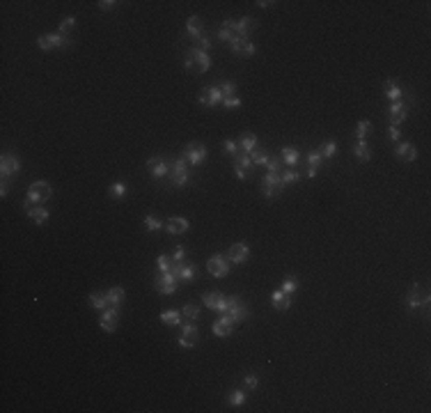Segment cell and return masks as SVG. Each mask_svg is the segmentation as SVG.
Returning a JSON list of instances; mask_svg holds the SVG:
<instances>
[{"label": "cell", "mask_w": 431, "mask_h": 413, "mask_svg": "<svg viewBox=\"0 0 431 413\" xmlns=\"http://www.w3.org/2000/svg\"><path fill=\"white\" fill-rule=\"evenodd\" d=\"M172 257H170V255H158L156 257V266H158V271H170L172 269Z\"/></svg>", "instance_id": "c3c4849f"}, {"label": "cell", "mask_w": 431, "mask_h": 413, "mask_svg": "<svg viewBox=\"0 0 431 413\" xmlns=\"http://www.w3.org/2000/svg\"><path fill=\"white\" fill-rule=\"evenodd\" d=\"M394 156L402 161H406V163H411V161L417 159V149L415 145L411 143H397V147H394Z\"/></svg>", "instance_id": "603a6c76"}, {"label": "cell", "mask_w": 431, "mask_h": 413, "mask_svg": "<svg viewBox=\"0 0 431 413\" xmlns=\"http://www.w3.org/2000/svg\"><path fill=\"white\" fill-rule=\"evenodd\" d=\"M221 28L234 30V32H236V21H234V19H225V21H223V25H221Z\"/></svg>", "instance_id": "94428289"}, {"label": "cell", "mask_w": 431, "mask_h": 413, "mask_svg": "<svg viewBox=\"0 0 431 413\" xmlns=\"http://www.w3.org/2000/svg\"><path fill=\"white\" fill-rule=\"evenodd\" d=\"M257 5H259V7H271V5H275V3H268V0H259Z\"/></svg>", "instance_id": "6125c7cd"}, {"label": "cell", "mask_w": 431, "mask_h": 413, "mask_svg": "<svg viewBox=\"0 0 431 413\" xmlns=\"http://www.w3.org/2000/svg\"><path fill=\"white\" fill-rule=\"evenodd\" d=\"M182 315L188 319V322H195V319L200 317V307H197L195 303H186V305H184V310H182Z\"/></svg>", "instance_id": "7bdbcfd3"}, {"label": "cell", "mask_w": 431, "mask_h": 413, "mask_svg": "<svg viewBox=\"0 0 431 413\" xmlns=\"http://www.w3.org/2000/svg\"><path fill=\"white\" fill-rule=\"evenodd\" d=\"M182 156L188 161V165H191V168H200V165L206 161L209 152H206V147H204L202 143L193 140V143H188L186 147H184V154H182Z\"/></svg>", "instance_id": "277c9868"}, {"label": "cell", "mask_w": 431, "mask_h": 413, "mask_svg": "<svg viewBox=\"0 0 431 413\" xmlns=\"http://www.w3.org/2000/svg\"><path fill=\"white\" fill-rule=\"evenodd\" d=\"M221 92H223V99H225V96H234L236 94V83L234 81H225V83H221Z\"/></svg>", "instance_id": "681fc988"}, {"label": "cell", "mask_w": 431, "mask_h": 413, "mask_svg": "<svg viewBox=\"0 0 431 413\" xmlns=\"http://www.w3.org/2000/svg\"><path fill=\"white\" fill-rule=\"evenodd\" d=\"M37 46L42 48V51H53V46H51V42H48V35H42V37L37 39Z\"/></svg>", "instance_id": "6f0895ef"}, {"label": "cell", "mask_w": 431, "mask_h": 413, "mask_svg": "<svg viewBox=\"0 0 431 413\" xmlns=\"http://www.w3.org/2000/svg\"><path fill=\"white\" fill-rule=\"evenodd\" d=\"M223 315L232 317V319H234V324L239 326L241 322H245V319H248L250 310H248V305L241 301V296H227V313H223Z\"/></svg>", "instance_id": "52a82bcc"}, {"label": "cell", "mask_w": 431, "mask_h": 413, "mask_svg": "<svg viewBox=\"0 0 431 413\" xmlns=\"http://www.w3.org/2000/svg\"><path fill=\"white\" fill-rule=\"evenodd\" d=\"M170 257H172V262H177V264H179V262H186V248H184V246H179V248L174 250Z\"/></svg>", "instance_id": "11a10c76"}, {"label": "cell", "mask_w": 431, "mask_h": 413, "mask_svg": "<svg viewBox=\"0 0 431 413\" xmlns=\"http://www.w3.org/2000/svg\"><path fill=\"white\" fill-rule=\"evenodd\" d=\"M115 0H101L99 3V10H103V12H111V10H115Z\"/></svg>", "instance_id": "680465c9"}, {"label": "cell", "mask_w": 431, "mask_h": 413, "mask_svg": "<svg viewBox=\"0 0 431 413\" xmlns=\"http://www.w3.org/2000/svg\"><path fill=\"white\" fill-rule=\"evenodd\" d=\"M188 227H191V223L182 216H172L165 221V232L168 234H184V232H188Z\"/></svg>", "instance_id": "7402d4cb"}, {"label": "cell", "mask_w": 431, "mask_h": 413, "mask_svg": "<svg viewBox=\"0 0 431 413\" xmlns=\"http://www.w3.org/2000/svg\"><path fill=\"white\" fill-rule=\"evenodd\" d=\"M372 129H374L372 122H367V120L358 122V124H355V140H365L369 133H372Z\"/></svg>", "instance_id": "ab89813d"}, {"label": "cell", "mask_w": 431, "mask_h": 413, "mask_svg": "<svg viewBox=\"0 0 431 413\" xmlns=\"http://www.w3.org/2000/svg\"><path fill=\"white\" fill-rule=\"evenodd\" d=\"M319 152H321L324 159H333V156L337 154V143H335V140H326V143H321Z\"/></svg>", "instance_id": "60d3db41"}, {"label": "cell", "mask_w": 431, "mask_h": 413, "mask_svg": "<svg viewBox=\"0 0 431 413\" xmlns=\"http://www.w3.org/2000/svg\"><path fill=\"white\" fill-rule=\"evenodd\" d=\"M406 307L408 310H420V307H429V294L422 292V287L417 283L411 285V289H408L406 294Z\"/></svg>", "instance_id": "30bf717a"}, {"label": "cell", "mask_w": 431, "mask_h": 413, "mask_svg": "<svg viewBox=\"0 0 431 413\" xmlns=\"http://www.w3.org/2000/svg\"><path fill=\"white\" fill-rule=\"evenodd\" d=\"M223 106H225L227 111H232V108H239L241 106V99L236 94L234 96H225V99H223Z\"/></svg>", "instance_id": "816d5d0a"}, {"label": "cell", "mask_w": 431, "mask_h": 413, "mask_svg": "<svg viewBox=\"0 0 431 413\" xmlns=\"http://www.w3.org/2000/svg\"><path fill=\"white\" fill-rule=\"evenodd\" d=\"M19 170H21L19 156H14V154H3V159H0V175H3V177H12V175H16Z\"/></svg>", "instance_id": "ac0fdd59"}, {"label": "cell", "mask_w": 431, "mask_h": 413, "mask_svg": "<svg viewBox=\"0 0 431 413\" xmlns=\"http://www.w3.org/2000/svg\"><path fill=\"white\" fill-rule=\"evenodd\" d=\"M48 42H51L53 48H69L74 44V39L62 32H48Z\"/></svg>", "instance_id": "f546056e"}, {"label": "cell", "mask_w": 431, "mask_h": 413, "mask_svg": "<svg viewBox=\"0 0 431 413\" xmlns=\"http://www.w3.org/2000/svg\"><path fill=\"white\" fill-rule=\"evenodd\" d=\"M227 404L230 406H243L245 404V388H234L227 395Z\"/></svg>", "instance_id": "8d00e7d4"}, {"label": "cell", "mask_w": 431, "mask_h": 413, "mask_svg": "<svg viewBox=\"0 0 431 413\" xmlns=\"http://www.w3.org/2000/svg\"><path fill=\"white\" fill-rule=\"evenodd\" d=\"M51 195H53L51 184L44 182V179H39V182H32V184H30L25 200H30L32 204H44L46 200H51Z\"/></svg>", "instance_id": "8992f818"}, {"label": "cell", "mask_w": 431, "mask_h": 413, "mask_svg": "<svg viewBox=\"0 0 431 413\" xmlns=\"http://www.w3.org/2000/svg\"><path fill=\"white\" fill-rule=\"evenodd\" d=\"M23 212L28 214L30 218H32L37 225H44V223L48 221V209L46 206H37V204H32L30 200H25L23 202Z\"/></svg>", "instance_id": "d6986e66"}, {"label": "cell", "mask_w": 431, "mask_h": 413, "mask_svg": "<svg viewBox=\"0 0 431 413\" xmlns=\"http://www.w3.org/2000/svg\"><path fill=\"white\" fill-rule=\"evenodd\" d=\"M197 101H200L202 106H206V108H213V106H218V104H223V92H221V87L218 85H209V87H204V90L197 94Z\"/></svg>", "instance_id": "5bb4252c"}, {"label": "cell", "mask_w": 431, "mask_h": 413, "mask_svg": "<svg viewBox=\"0 0 431 413\" xmlns=\"http://www.w3.org/2000/svg\"><path fill=\"white\" fill-rule=\"evenodd\" d=\"M280 289H282L284 294H289V296H292V294L298 289V278H296V276H284L282 287H280Z\"/></svg>", "instance_id": "b9f144b4"}, {"label": "cell", "mask_w": 431, "mask_h": 413, "mask_svg": "<svg viewBox=\"0 0 431 413\" xmlns=\"http://www.w3.org/2000/svg\"><path fill=\"white\" fill-rule=\"evenodd\" d=\"M211 46H213V42H211V39L206 37V35H202V37L195 42V48H200V51H204V53H209V48H211Z\"/></svg>", "instance_id": "f907efd6"}, {"label": "cell", "mask_w": 431, "mask_h": 413, "mask_svg": "<svg viewBox=\"0 0 431 413\" xmlns=\"http://www.w3.org/2000/svg\"><path fill=\"white\" fill-rule=\"evenodd\" d=\"M230 51L234 55H241V58H253L255 53H257V46H255L250 39H241V37H232L230 42Z\"/></svg>", "instance_id": "4fadbf2b"}, {"label": "cell", "mask_w": 431, "mask_h": 413, "mask_svg": "<svg viewBox=\"0 0 431 413\" xmlns=\"http://www.w3.org/2000/svg\"><path fill=\"white\" fill-rule=\"evenodd\" d=\"M282 159H280V156H271V159H268V163H266V170L268 173H273V175H278V173H282Z\"/></svg>", "instance_id": "7dc6e473"}, {"label": "cell", "mask_w": 431, "mask_h": 413, "mask_svg": "<svg viewBox=\"0 0 431 413\" xmlns=\"http://www.w3.org/2000/svg\"><path fill=\"white\" fill-rule=\"evenodd\" d=\"M10 177H3V184H0V195L5 197L7 193H10V182H7Z\"/></svg>", "instance_id": "91938a15"}, {"label": "cell", "mask_w": 431, "mask_h": 413, "mask_svg": "<svg viewBox=\"0 0 431 413\" xmlns=\"http://www.w3.org/2000/svg\"><path fill=\"white\" fill-rule=\"evenodd\" d=\"M142 225H145V230H147V232H161V230H165V223H161L156 216H154V214H147V216H145Z\"/></svg>", "instance_id": "d590c367"}, {"label": "cell", "mask_w": 431, "mask_h": 413, "mask_svg": "<svg viewBox=\"0 0 431 413\" xmlns=\"http://www.w3.org/2000/svg\"><path fill=\"white\" fill-rule=\"evenodd\" d=\"M257 384H259L257 374H245V379H243V386H245V390H255V388H257Z\"/></svg>", "instance_id": "f5cc1de1"}, {"label": "cell", "mask_w": 431, "mask_h": 413, "mask_svg": "<svg viewBox=\"0 0 431 413\" xmlns=\"http://www.w3.org/2000/svg\"><path fill=\"white\" fill-rule=\"evenodd\" d=\"M202 30H204V25H202L200 16H191V19L186 21V37H191L193 42H197V39L202 37Z\"/></svg>", "instance_id": "484cf974"}, {"label": "cell", "mask_w": 431, "mask_h": 413, "mask_svg": "<svg viewBox=\"0 0 431 413\" xmlns=\"http://www.w3.org/2000/svg\"><path fill=\"white\" fill-rule=\"evenodd\" d=\"M191 179H193V173H191L188 161L184 159V156L172 159V163H170V175H168L170 188H184L186 184H191Z\"/></svg>", "instance_id": "6da1fadb"}, {"label": "cell", "mask_w": 431, "mask_h": 413, "mask_svg": "<svg viewBox=\"0 0 431 413\" xmlns=\"http://www.w3.org/2000/svg\"><path fill=\"white\" fill-rule=\"evenodd\" d=\"M408 111H411V106H408L404 99L390 104V106H388V122H390V126H399V124H402V122L408 117Z\"/></svg>", "instance_id": "8fae6325"}, {"label": "cell", "mask_w": 431, "mask_h": 413, "mask_svg": "<svg viewBox=\"0 0 431 413\" xmlns=\"http://www.w3.org/2000/svg\"><path fill=\"white\" fill-rule=\"evenodd\" d=\"M321 161H324V156H321L319 147H314V149H307V168H305V175H307V179H314V177H316V173H319V165H321Z\"/></svg>", "instance_id": "ffe728a7"}, {"label": "cell", "mask_w": 431, "mask_h": 413, "mask_svg": "<svg viewBox=\"0 0 431 413\" xmlns=\"http://www.w3.org/2000/svg\"><path fill=\"white\" fill-rule=\"evenodd\" d=\"M202 303H204L209 310H216V313H227V296L221 292H206L202 294Z\"/></svg>", "instance_id": "9a60e30c"}, {"label": "cell", "mask_w": 431, "mask_h": 413, "mask_svg": "<svg viewBox=\"0 0 431 413\" xmlns=\"http://www.w3.org/2000/svg\"><path fill=\"white\" fill-rule=\"evenodd\" d=\"M105 294H108V305H117V307H120L122 303H124V298H126L124 287H111Z\"/></svg>", "instance_id": "1f68e13d"}, {"label": "cell", "mask_w": 431, "mask_h": 413, "mask_svg": "<svg viewBox=\"0 0 431 413\" xmlns=\"http://www.w3.org/2000/svg\"><path fill=\"white\" fill-rule=\"evenodd\" d=\"M234 319L227 317V315H221V319L218 322H213V326H211V331H213L216 337H227L232 333V328H234Z\"/></svg>", "instance_id": "44dd1931"}, {"label": "cell", "mask_w": 431, "mask_h": 413, "mask_svg": "<svg viewBox=\"0 0 431 413\" xmlns=\"http://www.w3.org/2000/svg\"><path fill=\"white\" fill-rule=\"evenodd\" d=\"M271 303H273L275 310L284 313V310H289V307H292V296H289V294H284L282 289H275V292L271 294Z\"/></svg>", "instance_id": "cb8c5ba5"}, {"label": "cell", "mask_w": 431, "mask_h": 413, "mask_svg": "<svg viewBox=\"0 0 431 413\" xmlns=\"http://www.w3.org/2000/svg\"><path fill=\"white\" fill-rule=\"evenodd\" d=\"M383 94L388 96L392 104H394V101H399V99H404V90L392 81V78H388V81L383 83Z\"/></svg>", "instance_id": "83f0119b"}, {"label": "cell", "mask_w": 431, "mask_h": 413, "mask_svg": "<svg viewBox=\"0 0 431 413\" xmlns=\"http://www.w3.org/2000/svg\"><path fill=\"white\" fill-rule=\"evenodd\" d=\"M236 143H239V147H241V152H243V154H253L255 149L259 147V140H257V135H255V133H243Z\"/></svg>", "instance_id": "4316f807"}, {"label": "cell", "mask_w": 431, "mask_h": 413, "mask_svg": "<svg viewBox=\"0 0 431 413\" xmlns=\"http://www.w3.org/2000/svg\"><path fill=\"white\" fill-rule=\"evenodd\" d=\"M182 317L184 315L179 313V310H165V313H161V322L168 324V326H179V324H182Z\"/></svg>", "instance_id": "e575fe53"}, {"label": "cell", "mask_w": 431, "mask_h": 413, "mask_svg": "<svg viewBox=\"0 0 431 413\" xmlns=\"http://www.w3.org/2000/svg\"><path fill=\"white\" fill-rule=\"evenodd\" d=\"M170 163L172 159L170 156H149L147 159V170L154 179H163L170 175Z\"/></svg>", "instance_id": "9c48e42d"}, {"label": "cell", "mask_w": 431, "mask_h": 413, "mask_svg": "<svg viewBox=\"0 0 431 413\" xmlns=\"http://www.w3.org/2000/svg\"><path fill=\"white\" fill-rule=\"evenodd\" d=\"M280 159H282V163L287 168H296L298 159H301V152H298V147H282L280 149Z\"/></svg>", "instance_id": "d4e9b609"}, {"label": "cell", "mask_w": 431, "mask_h": 413, "mask_svg": "<svg viewBox=\"0 0 431 413\" xmlns=\"http://www.w3.org/2000/svg\"><path fill=\"white\" fill-rule=\"evenodd\" d=\"M223 147H225V154H227V156H232V159H236V156L241 154V147H239V143H236V140H225V143H223Z\"/></svg>", "instance_id": "f6af8a7d"}, {"label": "cell", "mask_w": 431, "mask_h": 413, "mask_svg": "<svg viewBox=\"0 0 431 413\" xmlns=\"http://www.w3.org/2000/svg\"><path fill=\"white\" fill-rule=\"evenodd\" d=\"M184 67H186V72H191V74H204L211 69V58H209V53L191 46L186 51V58H184Z\"/></svg>", "instance_id": "3957f363"}, {"label": "cell", "mask_w": 431, "mask_h": 413, "mask_svg": "<svg viewBox=\"0 0 431 413\" xmlns=\"http://www.w3.org/2000/svg\"><path fill=\"white\" fill-rule=\"evenodd\" d=\"M177 342L184 349H193L200 342V331H197L195 324H182V335H179Z\"/></svg>", "instance_id": "2e32d148"}, {"label": "cell", "mask_w": 431, "mask_h": 413, "mask_svg": "<svg viewBox=\"0 0 431 413\" xmlns=\"http://www.w3.org/2000/svg\"><path fill=\"white\" fill-rule=\"evenodd\" d=\"M90 305L96 310H105L108 307V294L105 292H92L90 294Z\"/></svg>", "instance_id": "836d02e7"}, {"label": "cell", "mask_w": 431, "mask_h": 413, "mask_svg": "<svg viewBox=\"0 0 431 413\" xmlns=\"http://www.w3.org/2000/svg\"><path fill=\"white\" fill-rule=\"evenodd\" d=\"M179 280L182 283H193L195 280V266L191 262H179Z\"/></svg>", "instance_id": "d6a6232c"}, {"label": "cell", "mask_w": 431, "mask_h": 413, "mask_svg": "<svg viewBox=\"0 0 431 413\" xmlns=\"http://www.w3.org/2000/svg\"><path fill=\"white\" fill-rule=\"evenodd\" d=\"M177 283H179V264L174 262L170 271H158V276L154 278V287L158 294L163 296H172L177 292Z\"/></svg>", "instance_id": "7a4b0ae2"}, {"label": "cell", "mask_w": 431, "mask_h": 413, "mask_svg": "<svg viewBox=\"0 0 431 413\" xmlns=\"http://www.w3.org/2000/svg\"><path fill=\"white\" fill-rule=\"evenodd\" d=\"M108 193H111L113 197H117V200H120V197H124L126 193H129V186H126L124 182H115L111 188H108Z\"/></svg>", "instance_id": "ee69618b"}, {"label": "cell", "mask_w": 431, "mask_h": 413, "mask_svg": "<svg viewBox=\"0 0 431 413\" xmlns=\"http://www.w3.org/2000/svg\"><path fill=\"white\" fill-rule=\"evenodd\" d=\"M388 138L392 140V143H399V138H402V129H399V126H390V129H388Z\"/></svg>", "instance_id": "9f6ffc18"}, {"label": "cell", "mask_w": 431, "mask_h": 413, "mask_svg": "<svg viewBox=\"0 0 431 413\" xmlns=\"http://www.w3.org/2000/svg\"><path fill=\"white\" fill-rule=\"evenodd\" d=\"M250 30H255V19H253V16H243V19L236 21V37L248 39Z\"/></svg>", "instance_id": "f1b7e54d"}, {"label": "cell", "mask_w": 431, "mask_h": 413, "mask_svg": "<svg viewBox=\"0 0 431 413\" xmlns=\"http://www.w3.org/2000/svg\"><path fill=\"white\" fill-rule=\"evenodd\" d=\"M280 179H282L284 186H289V184H296L298 179H301V173H298L296 168H284L282 173H280Z\"/></svg>", "instance_id": "f35d334b"}, {"label": "cell", "mask_w": 431, "mask_h": 413, "mask_svg": "<svg viewBox=\"0 0 431 413\" xmlns=\"http://www.w3.org/2000/svg\"><path fill=\"white\" fill-rule=\"evenodd\" d=\"M250 159H253V165H266L268 159H271V154H268L266 147H257L250 154Z\"/></svg>", "instance_id": "74e56055"}, {"label": "cell", "mask_w": 431, "mask_h": 413, "mask_svg": "<svg viewBox=\"0 0 431 413\" xmlns=\"http://www.w3.org/2000/svg\"><path fill=\"white\" fill-rule=\"evenodd\" d=\"M120 324V307L117 305H108L105 310H101V317H99V326L103 328L105 333H113Z\"/></svg>", "instance_id": "7c38bea8"}, {"label": "cell", "mask_w": 431, "mask_h": 413, "mask_svg": "<svg viewBox=\"0 0 431 413\" xmlns=\"http://www.w3.org/2000/svg\"><path fill=\"white\" fill-rule=\"evenodd\" d=\"M284 184H282V179H280V173L278 175H273V173H266L264 175V179H262V193L266 197H280L284 193Z\"/></svg>", "instance_id": "ba28073f"}, {"label": "cell", "mask_w": 431, "mask_h": 413, "mask_svg": "<svg viewBox=\"0 0 431 413\" xmlns=\"http://www.w3.org/2000/svg\"><path fill=\"white\" fill-rule=\"evenodd\" d=\"M74 28H76V19H74V16H64V19L60 21V28H58V32H62V35H69Z\"/></svg>", "instance_id": "bcb514c9"}, {"label": "cell", "mask_w": 431, "mask_h": 413, "mask_svg": "<svg viewBox=\"0 0 431 413\" xmlns=\"http://www.w3.org/2000/svg\"><path fill=\"white\" fill-rule=\"evenodd\" d=\"M353 156L358 161H369L372 159V147L367 145V140H355L353 145Z\"/></svg>", "instance_id": "4dcf8cb0"}, {"label": "cell", "mask_w": 431, "mask_h": 413, "mask_svg": "<svg viewBox=\"0 0 431 413\" xmlns=\"http://www.w3.org/2000/svg\"><path fill=\"white\" fill-rule=\"evenodd\" d=\"M227 260L232 262V264H243L245 260H248V255H250V248H248V244L245 241H239V244H232L230 246V250H227Z\"/></svg>", "instance_id": "e0dca14e"}, {"label": "cell", "mask_w": 431, "mask_h": 413, "mask_svg": "<svg viewBox=\"0 0 431 413\" xmlns=\"http://www.w3.org/2000/svg\"><path fill=\"white\" fill-rule=\"evenodd\" d=\"M230 266H232V262L227 260L225 253H216L206 260V271H209L213 278H225V276L230 273Z\"/></svg>", "instance_id": "5b68a950"}, {"label": "cell", "mask_w": 431, "mask_h": 413, "mask_svg": "<svg viewBox=\"0 0 431 413\" xmlns=\"http://www.w3.org/2000/svg\"><path fill=\"white\" fill-rule=\"evenodd\" d=\"M234 35H236L234 30L221 28V30H218V42H227V44H230V42H232V37H234Z\"/></svg>", "instance_id": "db71d44e"}]
</instances>
